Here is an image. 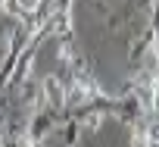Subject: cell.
<instances>
[{
	"instance_id": "6da1fadb",
	"label": "cell",
	"mask_w": 159,
	"mask_h": 147,
	"mask_svg": "<svg viewBox=\"0 0 159 147\" xmlns=\"http://www.w3.org/2000/svg\"><path fill=\"white\" fill-rule=\"evenodd\" d=\"M44 91H47L50 103H62V88H59V82H56L53 75H47V78H44Z\"/></svg>"
},
{
	"instance_id": "7a4b0ae2",
	"label": "cell",
	"mask_w": 159,
	"mask_h": 147,
	"mask_svg": "<svg viewBox=\"0 0 159 147\" xmlns=\"http://www.w3.org/2000/svg\"><path fill=\"white\" fill-rule=\"evenodd\" d=\"M16 7L25 10V13H34V10L41 7V0H16Z\"/></svg>"
},
{
	"instance_id": "3957f363",
	"label": "cell",
	"mask_w": 159,
	"mask_h": 147,
	"mask_svg": "<svg viewBox=\"0 0 159 147\" xmlns=\"http://www.w3.org/2000/svg\"><path fill=\"white\" fill-rule=\"evenodd\" d=\"M131 144H134V147H147V131L134 128V135H131Z\"/></svg>"
}]
</instances>
